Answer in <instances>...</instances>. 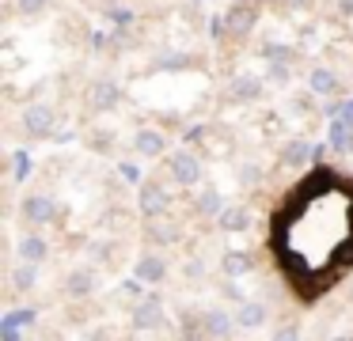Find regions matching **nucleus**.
Returning <instances> with one entry per match:
<instances>
[{"instance_id":"nucleus-18","label":"nucleus","mask_w":353,"mask_h":341,"mask_svg":"<svg viewBox=\"0 0 353 341\" xmlns=\"http://www.w3.org/2000/svg\"><path fill=\"white\" fill-rule=\"evenodd\" d=\"M285 159H289V163H300V159H307V144H304V141L292 144V148L285 152Z\"/></svg>"},{"instance_id":"nucleus-17","label":"nucleus","mask_w":353,"mask_h":341,"mask_svg":"<svg viewBox=\"0 0 353 341\" xmlns=\"http://www.w3.org/2000/svg\"><path fill=\"white\" fill-rule=\"evenodd\" d=\"M224 269H228V273H247V269H251V258H247V254H232Z\"/></svg>"},{"instance_id":"nucleus-6","label":"nucleus","mask_w":353,"mask_h":341,"mask_svg":"<svg viewBox=\"0 0 353 341\" xmlns=\"http://www.w3.org/2000/svg\"><path fill=\"white\" fill-rule=\"evenodd\" d=\"M163 273H168V269H163L160 258H141V262H137V277L141 280H152V285H156V280H163Z\"/></svg>"},{"instance_id":"nucleus-16","label":"nucleus","mask_w":353,"mask_h":341,"mask_svg":"<svg viewBox=\"0 0 353 341\" xmlns=\"http://www.w3.org/2000/svg\"><path fill=\"white\" fill-rule=\"evenodd\" d=\"M221 224H224V227H228V231H232V227L247 224V212H243V209H228V212H224V216H221Z\"/></svg>"},{"instance_id":"nucleus-8","label":"nucleus","mask_w":353,"mask_h":341,"mask_svg":"<svg viewBox=\"0 0 353 341\" xmlns=\"http://www.w3.org/2000/svg\"><path fill=\"white\" fill-rule=\"evenodd\" d=\"M330 144H334L338 152H350L353 148V129L342 125V121H334V125H330Z\"/></svg>"},{"instance_id":"nucleus-7","label":"nucleus","mask_w":353,"mask_h":341,"mask_svg":"<svg viewBox=\"0 0 353 341\" xmlns=\"http://www.w3.org/2000/svg\"><path fill=\"white\" fill-rule=\"evenodd\" d=\"M27 322H34L31 307H19V311H8V315H4V330H12V333H19Z\"/></svg>"},{"instance_id":"nucleus-13","label":"nucleus","mask_w":353,"mask_h":341,"mask_svg":"<svg viewBox=\"0 0 353 341\" xmlns=\"http://www.w3.org/2000/svg\"><path fill=\"white\" fill-rule=\"evenodd\" d=\"M137 148L145 152V156H156V152H163L160 133H141V136H137Z\"/></svg>"},{"instance_id":"nucleus-2","label":"nucleus","mask_w":353,"mask_h":341,"mask_svg":"<svg viewBox=\"0 0 353 341\" xmlns=\"http://www.w3.org/2000/svg\"><path fill=\"white\" fill-rule=\"evenodd\" d=\"M133 322L141 326V330H148V326H160L163 322V311H160V296H148L145 303L137 307V315H133Z\"/></svg>"},{"instance_id":"nucleus-19","label":"nucleus","mask_w":353,"mask_h":341,"mask_svg":"<svg viewBox=\"0 0 353 341\" xmlns=\"http://www.w3.org/2000/svg\"><path fill=\"white\" fill-rule=\"evenodd\" d=\"M31 285H34V269H31V265H23V269L16 273V288H31Z\"/></svg>"},{"instance_id":"nucleus-14","label":"nucleus","mask_w":353,"mask_h":341,"mask_svg":"<svg viewBox=\"0 0 353 341\" xmlns=\"http://www.w3.org/2000/svg\"><path fill=\"white\" fill-rule=\"evenodd\" d=\"M312 87L319 91V95H327V91H334V76H330L327 68H319V72L312 76Z\"/></svg>"},{"instance_id":"nucleus-22","label":"nucleus","mask_w":353,"mask_h":341,"mask_svg":"<svg viewBox=\"0 0 353 341\" xmlns=\"http://www.w3.org/2000/svg\"><path fill=\"white\" fill-rule=\"evenodd\" d=\"M16 167H19L16 174H27V156H23V152H19V156H16Z\"/></svg>"},{"instance_id":"nucleus-1","label":"nucleus","mask_w":353,"mask_h":341,"mask_svg":"<svg viewBox=\"0 0 353 341\" xmlns=\"http://www.w3.org/2000/svg\"><path fill=\"white\" fill-rule=\"evenodd\" d=\"M270 254L285 285L315 303L353 269V174L315 163L270 212Z\"/></svg>"},{"instance_id":"nucleus-24","label":"nucleus","mask_w":353,"mask_h":341,"mask_svg":"<svg viewBox=\"0 0 353 341\" xmlns=\"http://www.w3.org/2000/svg\"><path fill=\"white\" fill-rule=\"evenodd\" d=\"M334 341H353V338H334Z\"/></svg>"},{"instance_id":"nucleus-3","label":"nucleus","mask_w":353,"mask_h":341,"mask_svg":"<svg viewBox=\"0 0 353 341\" xmlns=\"http://www.w3.org/2000/svg\"><path fill=\"white\" fill-rule=\"evenodd\" d=\"M171 171H175V178L186 182V186H190V182H198V163H194V156H183V152H179V156H171Z\"/></svg>"},{"instance_id":"nucleus-11","label":"nucleus","mask_w":353,"mask_h":341,"mask_svg":"<svg viewBox=\"0 0 353 341\" xmlns=\"http://www.w3.org/2000/svg\"><path fill=\"white\" fill-rule=\"evenodd\" d=\"M141 209H145V212H160L163 209V189L160 186H145V189H141Z\"/></svg>"},{"instance_id":"nucleus-10","label":"nucleus","mask_w":353,"mask_h":341,"mask_svg":"<svg viewBox=\"0 0 353 341\" xmlns=\"http://www.w3.org/2000/svg\"><path fill=\"white\" fill-rule=\"evenodd\" d=\"M65 292H69V296H77V300H80V296H88V292H92V273H84V269H80V273H72V277H69V285H65Z\"/></svg>"},{"instance_id":"nucleus-5","label":"nucleus","mask_w":353,"mask_h":341,"mask_svg":"<svg viewBox=\"0 0 353 341\" xmlns=\"http://www.w3.org/2000/svg\"><path fill=\"white\" fill-rule=\"evenodd\" d=\"M236 322L239 326H262L266 322V307H262V303H243L239 315H236Z\"/></svg>"},{"instance_id":"nucleus-15","label":"nucleus","mask_w":353,"mask_h":341,"mask_svg":"<svg viewBox=\"0 0 353 341\" xmlns=\"http://www.w3.org/2000/svg\"><path fill=\"white\" fill-rule=\"evenodd\" d=\"M27 125H31V129H39V133H42V129L50 125V110H46V106H34V110L27 114Z\"/></svg>"},{"instance_id":"nucleus-12","label":"nucleus","mask_w":353,"mask_h":341,"mask_svg":"<svg viewBox=\"0 0 353 341\" xmlns=\"http://www.w3.org/2000/svg\"><path fill=\"white\" fill-rule=\"evenodd\" d=\"M27 216L31 220H50L54 216V205H50L46 197H31V201H27Z\"/></svg>"},{"instance_id":"nucleus-21","label":"nucleus","mask_w":353,"mask_h":341,"mask_svg":"<svg viewBox=\"0 0 353 341\" xmlns=\"http://www.w3.org/2000/svg\"><path fill=\"white\" fill-rule=\"evenodd\" d=\"M274 341H296V330H292V326H281V330L274 333Z\"/></svg>"},{"instance_id":"nucleus-4","label":"nucleus","mask_w":353,"mask_h":341,"mask_svg":"<svg viewBox=\"0 0 353 341\" xmlns=\"http://www.w3.org/2000/svg\"><path fill=\"white\" fill-rule=\"evenodd\" d=\"M205 333H209V338H228V333H232V318L224 315V311H209V315H205Z\"/></svg>"},{"instance_id":"nucleus-9","label":"nucleus","mask_w":353,"mask_h":341,"mask_svg":"<svg viewBox=\"0 0 353 341\" xmlns=\"http://www.w3.org/2000/svg\"><path fill=\"white\" fill-rule=\"evenodd\" d=\"M19 254H23L27 262H42V258H46V242H42L39 235H27L23 247H19Z\"/></svg>"},{"instance_id":"nucleus-20","label":"nucleus","mask_w":353,"mask_h":341,"mask_svg":"<svg viewBox=\"0 0 353 341\" xmlns=\"http://www.w3.org/2000/svg\"><path fill=\"white\" fill-rule=\"evenodd\" d=\"M201 209H205V212H221V194H213V189H209V194L201 197Z\"/></svg>"},{"instance_id":"nucleus-23","label":"nucleus","mask_w":353,"mask_h":341,"mask_svg":"<svg viewBox=\"0 0 353 341\" xmlns=\"http://www.w3.org/2000/svg\"><path fill=\"white\" fill-rule=\"evenodd\" d=\"M4 341H19V333H12V330H4Z\"/></svg>"}]
</instances>
